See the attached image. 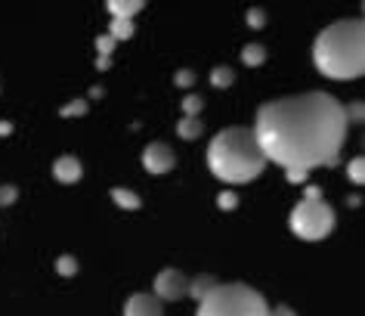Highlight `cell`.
Returning <instances> with one entry per match:
<instances>
[{
    "label": "cell",
    "mask_w": 365,
    "mask_h": 316,
    "mask_svg": "<svg viewBox=\"0 0 365 316\" xmlns=\"http://www.w3.org/2000/svg\"><path fill=\"white\" fill-rule=\"evenodd\" d=\"M346 128L350 121L341 99L325 90H307L263 103L251 131L267 165L276 161L285 170L309 174L313 168H337Z\"/></svg>",
    "instance_id": "6da1fadb"
},
{
    "label": "cell",
    "mask_w": 365,
    "mask_h": 316,
    "mask_svg": "<svg viewBox=\"0 0 365 316\" xmlns=\"http://www.w3.org/2000/svg\"><path fill=\"white\" fill-rule=\"evenodd\" d=\"M316 71L331 81H353L365 71V25L362 19H337L316 34Z\"/></svg>",
    "instance_id": "7a4b0ae2"
},
{
    "label": "cell",
    "mask_w": 365,
    "mask_h": 316,
    "mask_svg": "<svg viewBox=\"0 0 365 316\" xmlns=\"http://www.w3.org/2000/svg\"><path fill=\"white\" fill-rule=\"evenodd\" d=\"M207 168L223 183H251L267 170V158L251 128H223L207 146Z\"/></svg>",
    "instance_id": "3957f363"
},
{
    "label": "cell",
    "mask_w": 365,
    "mask_h": 316,
    "mask_svg": "<svg viewBox=\"0 0 365 316\" xmlns=\"http://www.w3.org/2000/svg\"><path fill=\"white\" fill-rule=\"evenodd\" d=\"M288 227L297 239H304V242H322L334 233L337 214H334V208L325 202L322 189H319L316 183L304 186V198L291 208Z\"/></svg>",
    "instance_id": "277c9868"
},
{
    "label": "cell",
    "mask_w": 365,
    "mask_h": 316,
    "mask_svg": "<svg viewBox=\"0 0 365 316\" xmlns=\"http://www.w3.org/2000/svg\"><path fill=\"white\" fill-rule=\"evenodd\" d=\"M195 316H269V304L257 288L245 282H220L198 301Z\"/></svg>",
    "instance_id": "5b68a950"
},
{
    "label": "cell",
    "mask_w": 365,
    "mask_h": 316,
    "mask_svg": "<svg viewBox=\"0 0 365 316\" xmlns=\"http://www.w3.org/2000/svg\"><path fill=\"white\" fill-rule=\"evenodd\" d=\"M189 295V276L177 267H168L155 276V297L164 304V301H182Z\"/></svg>",
    "instance_id": "8992f818"
},
{
    "label": "cell",
    "mask_w": 365,
    "mask_h": 316,
    "mask_svg": "<svg viewBox=\"0 0 365 316\" xmlns=\"http://www.w3.org/2000/svg\"><path fill=\"white\" fill-rule=\"evenodd\" d=\"M173 165H177V156H173V149L168 146V143H161V140H155L149 143V146L143 149V168L149 170V174H170Z\"/></svg>",
    "instance_id": "52a82bcc"
},
{
    "label": "cell",
    "mask_w": 365,
    "mask_h": 316,
    "mask_svg": "<svg viewBox=\"0 0 365 316\" xmlns=\"http://www.w3.org/2000/svg\"><path fill=\"white\" fill-rule=\"evenodd\" d=\"M124 316H164V304L149 292H136L124 301Z\"/></svg>",
    "instance_id": "ba28073f"
},
{
    "label": "cell",
    "mask_w": 365,
    "mask_h": 316,
    "mask_svg": "<svg viewBox=\"0 0 365 316\" xmlns=\"http://www.w3.org/2000/svg\"><path fill=\"white\" fill-rule=\"evenodd\" d=\"M53 177H56L62 186H71L84 177V165H81L78 156H59L53 161Z\"/></svg>",
    "instance_id": "9c48e42d"
},
{
    "label": "cell",
    "mask_w": 365,
    "mask_h": 316,
    "mask_svg": "<svg viewBox=\"0 0 365 316\" xmlns=\"http://www.w3.org/2000/svg\"><path fill=\"white\" fill-rule=\"evenodd\" d=\"M106 10L112 13V19H130L133 22V16L140 10H145V4L143 0H108Z\"/></svg>",
    "instance_id": "30bf717a"
},
{
    "label": "cell",
    "mask_w": 365,
    "mask_h": 316,
    "mask_svg": "<svg viewBox=\"0 0 365 316\" xmlns=\"http://www.w3.org/2000/svg\"><path fill=\"white\" fill-rule=\"evenodd\" d=\"M108 195H112V202H115L118 208H121V211H140V208H143V198L136 195L133 189L112 186V193H108Z\"/></svg>",
    "instance_id": "8fae6325"
},
{
    "label": "cell",
    "mask_w": 365,
    "mask_h": 316,
    "mask_svg": "<svg viewBox=\"0 0 365 316\" xmlns=\"http://www.w3.org/2000/svg\"><path fill=\"white\" fill-rule=\"evenodd\" d=\"M217 285H220V282H217V276H211V273H202V276L189 279V295H192L195 301H202V297L211 295Z\"/></svg>",
    "instance_id": "7c38bea8"
},
{
    "label": "cell",
    "mask_w": 365,
    "mask_h": 316,
    "mask_svg": "<svg viewBox=\"0 0 365 316\" xmlns=\"http://www.w3.org/2000/svg\"><path fill=\"white\" fill-rule=\"evenodd\" d=\"M242 62L248 68H260L263 62H267V47H263V44H245L242 47Z\"/></svg>",
    "instance_id": "4fadbf2b"
},
{
    "label": "cell",
    "mask_w": 365,
    "mask_h": 316,
    "mask_svg": "<svg viewBox=\"0 0 365 316\" xmlns=\"http://www.w3.org/2000/svg\"><path fill=\"white\" fill-rule=\"evenodd\" d=\"M106 34L118 44V41H130L133 34H136V29H133L130 19H112V22H108V31Z\"/></svg>",
    "instance_id": "5bb4252c"
},
{
    "label": "cell",
    "mask_w": 365,
    "mask_h": 316,
    "mask_svg": "<svg viewBox=\"0 0 365 316\" xmlns=\"http://www.w3.org/2000/svg\"><path fill=\"white\" fill-rule=\"evenodd\" d=\"M177 133L182 140H198L205 133V121L202 118H180L177 121Z\"/></svg>",
    "instance_id": "9a60e30c"
},
{
    "label": "cell",
    "mask_w": 365,
    "mask_h": 316,
    "mask_svg": "<svg viewBox=\"0 0 365 316\" xmlns=\"http://www.w3.org/2000/svg\"><path fill=\"white\" fill-rule=\"evenodd\" d=\"M182 118H202V109H205V99L198 93H189L186 99H182Z\"/></svg>",
    "instance_id": "2e32d148"
},
{
    "label": "cell",
    "mask_w": 365,
    "mask_h": 316,
    "mask_svg": "<svg viewBox=\"0 0 365 316\" xmlns=\"http://www.w3.org/2000/svg\"><path fill=\"white\" fill-rule=\"evenodd\" d=\"M211 84H214L217 90L232 87V84H235V71H232L230 66H217V68L211 71Z\"/></svg>",
    "instance_id": "e0dca14e"
},
{
    "label": "cell",
    "mask_w": 365,
    "mask_h": 316,
    "mask_svg": "<svg viewBox=\"0 0 365 316\" xmlns=\"http://www.w3.org/2000/svg\"><path fill=\"white\" fill-rule=\"evenodd\" d=\"M87 109H90L87 99H71V103H66L59 109V115L62 118H81V115H87Z\"/></svg>",
    "instance_id": "ac0fdd59"
},
{
    "label": "cell",
    "mask_w": 365,
    "mask_h": 316,
    "mask_svg": "<svg viewBox=\"0 0 365 316\" xmlns=\"http://www.w3.org/2000/svg\"><path fill=\"white\" fill-rule=\"evenodd\" d=\"M78 270L81 267H78V258L75 255H59V260H56V273L59 276H66V279L68 276H78Z\"/></svg>",
    "instance_id": "d6986e66"
},
{
    "label": "cell",
    "mask_w": 365,
    "mask_h": 316,
    "mask_svg": "<svg viewBox=\"0 0 365 316\" xmlns=\"http://www.w3.org/2000/svg\"><path fill=\"white\" fill-rule=\"evenodd\" d=\"M346 174H350L353 183H365V158L362 156L350 158V165H346Z\"/></svg>",
    "instance_id": "ffe728a7"
},
{
    "label": "cell",
    "mask_w": 365,
    "mask_h": 316,
    "mask_svg": "<svg viewBox=\"0 0 365 316\" xmlns=\"http://www.w3.org/2000/svg\"><path fill=\"white\" fill-rule=\"evenodd\" d=\"M217 208H220V211H235V208H239V195H235L232 189H223V193L217 195Z\"/></svg>",
    "instance_id": "44dd1931"
},
{
    "label": "cell",
    "mask_w": 365,
    "mask_h": 316,
    "mask_svg": "<svg viewBox=\"0 0 365 316\" xmlns=\"http://www.w3.org/2000/svg\"><path fill=\"white\" fill-rule=\"evenodd\" d=\"M16 198H19V189H16L13 183H4V186H0V208L16 205Z\"/></svg>",
    "instance_id": "7402d4cb"
},
{
    "label": "cell",
    "mask_w": 365,
    "mask_h": 316,
    "mask_svg": "<svg viewBox=\"0 0 365 316\" xmlns=\"http://www.w3.org/2000/svg\"><path fill=\"white\" fill-rule=\"evenodd\" d=\"M96 53H99V56H108V59H112V50H115V41L112 38H108V34H96Z\"/></svg>",
    "instance_id": "603a6c76"
},
{
    "label": "cell",
    "mask_w": 365,
    "mask_h": 316,
    "mask_svg": "<svg viewBox=\"0 0 365 316\" xmlns=\"http://www.w3.org/2000/svg\"><path fill=\"white\" fill-rule=\"evenodd\" d=\"M245 22H248L251 29H263V25H267V13H263L260 6H254V10H248V16H245Z\"/></svg>",
    "instance_id": "cb8c5ba5"
},
{
    "label": "cell",
    "mask_w": 365,
    "mask_h": 316,
    "mask_svg": "<svg viewBox=\"0 0 365 316\" xmlns=\"http://www.w3.org/2000/svg\"><path fill=\"white\" fill-rule=\"evenodd\" d=\"M173 84L177 87H192L195 84V71L192 68H180L177 75H173Z\"/></svg>",
    "instance_id": "d4e9b609"
},
{
    "label": "cell",
    "mask_w": 365,
    "mask_h": 316,
    "mask_svg": "<svg viewBox=\"0 0 365 316\" xmlns=\"http://www.w3.org/2000/svg\"><path fill=\"white\" fill-rule=\"evenodd\" d=\"M285 180H288L291 186H307L309 183V174H307V170H294V168H291V170H285Z\"/></svg>",
    "instance_id": "484cf974"
},
{
    "label": "cell",
    "mask_w": 365,
    "mask_h": 316,
    "mask_svg": "<svg viewBox=\"0 0 365 316\" xmlns=\"http://www.w3.org/2000/svg\"><path fill=\"white\" fill-rule=\"evenodd\" d=\"M269 316H297V313H294V310H291V307H288V304H279V307H276V310H269Z\"/></svg>",
    "instance_id": "4316f807"
},
{
    "label": "cell",
    "mask_w": 365,
    "mask_h": 316,
    "mask_svg": "<svg viewBox=\"0 0 365 316\" xmlns=\"http://www.w3.org/2000/svg\"><path fill=\"white\" fill-rule=\"evenodd\" d=\"M96 68H99V71L112 68V59H108V56H96Z\"/></svg>",
    "instance_id": "83f0119b"
},
{
    "label": "cell",
    "mask_w": 365,
    "mask_h": 316,
    "mask_svg": "<svg viewBox=\"0 0 365 316\" xmlns=\"http://www.w3.org/2000/svg\"><path fill=\"white\" fill-rule=\"evenodd\" d=\"M13 133V124L10 121H0V137H10Z\"/></svg>",
    "instance_id": "f1b7e54d"
}]
</instances>
